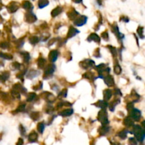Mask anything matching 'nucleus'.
<instances>
[{"mask_svg":"<svg viewBox=\"0 0 145 145\" xmlns=\"http://www.w3.org/2000/svg\"><path fill=\"white\" fill-rule=\"evenodd\" d=\"M7 46H8V44L6 43H0V47L2 48H6Z\"/></svg>","mask_w":145,"mask_h":145,"instance_id":"36","label":"nucleus"},{"mask_svg":"<svg viewBox=\"0 0 145 145\" xmlns=\"http://www.w3.org/2000/svg\"><path fill=\"white\" fill-rule=\"evenodd\" d=\"M38 139V134L35 132H33L28 135V140L30 142H34Z\"/></svg>","mask_w":145,"mask_h":145,"instance_id":"10","label":"nucleus"},{"mask_svg":"<svg viewBox=\"0 0 145 145\" xmlns=\"http://www.w3.org/2000/svg\"><path fill=\"white\" fill-rule=\"evenodd\" d=\"M35 97V93H30V94L28 95L27 100H28V102H31V101H32V100H33Z\"/></svg>","mask_w":145,"mask_h":145,"instance_id":"29","label":"nucleus"},{"mask_svg":"<svg viewBox=\"0 0 145 145\" xmlns=\"http://www.w3.org/2000/svg\"><path fill=\"white\" fill-rule=\"evenodd\" d=\"M141 117V112L140 110H137V109H132V111L131 112L130 115V117H132L133 119V120H139Z\"/></svg>","mask_w":145,"mask_h":145,"instance_id":"4","label":"nucleus"},{"mask_svg":"<svg viewBox=\"0 0 145 145\" xmlns=\"http://www.w3.org/2000/svg\"><path fill=\"white\" fill-rule=\"evenodd\" d=\"M127 134H128V130H123L118 134V136L121 139H125L127 137Z\"/></svg>","mask_w":145,"mask_h":145,"instance_id":"22","label":"nucleus"},{"mask_svg":"<svg viewBox=\"0 0 145 145\" xmlns=\"http://www.w3.org/2000/svg\"><path fill=\"white\" fill-rule=\"evenodd\" d=\"M107 103H106V101H99L98 102V107H101V108H103V109H105L106 107V106H107Z\"/></svg>","mask_w":145,"mask_h":145,"instance_id":"26","label":"nucleus"},{"mask_svg":"<svg viewBox=\"0 0 145 145\" xmlns=\"http://www.w3.org/2000/svg\"><path fill=\"white\" fill-rule=\"evenodd\" d=\"M108 115H107V113L105 110H102L100 111L98 114V120L103 125H106V124L108 123Z\"/></svg>","mask_w":145,"mask_h":145,"instance_id":"2","label":"nucleus"},{"mask_svg":"<svg viewBox=\"0 0 145 145\" xmlns=\"http://www.w3.org/2000/svg\"><path fill=\"white\" fill-rule=\"evenodd\" d=\"M143 31H144V29H143L142 27H140V28L138 29V30H137V32H138V34H139L140 36L142 38V39H143V38H144Z\"/></svg>","mask_w":145,"mask_h":145,"instance_id":"30","label":"nucleus"},{"mask_svg":"<svg viewBox=\"0 0 145 145\" xmlns=\"http://www.w3.org/2000/svg\"><path fill=\"white\" fill-rule=\"evenodd\" d=\"M124 123H125V124L126 126L130 127V126L134 125V120H133V119H132V117H127V118L125 120Z\"/></svg>","mask_w":145,"mask_h":145,"instance_id":"15","label":"nucleus"},{"mask_svg":"<svg viewBox=\"0 0 145 145\" xmlns=\"http://www.w3.org/2000/svg\"><path fill=\"white\" fill-rule=\"evenodd\" d=\"M22 6L23 7V9H25L28 11H31L33 9V4L29 1H23V2L22 3Z\"/></svg>","mask_w":145,"mask_h":145,"instance_id":"7","label":"nucleus"},{"mask_svg":"<svg viewBox=\"0 0 145 145\" xmlns=\"http://www.w3.org/2000/svg\"><path fill=\"white\" fill-rule=\"evenodd\" d=\"M1 9V6H0V9Z\"/></svg>","mask_w":145,"mask_h":145,"instance_id":"44","label":"nucleus"},{"mask_svg":"<svg viewBox=\"0 0 145 145\" xmlns=\"http://www.w3.org/2000/svg\"><path fill=\"white\" fill-rule=\"evenodd\" d=\"M57 56H58V52L57 51H52L50 53L49 55V59L50 60L51 62H55L57 58Z\"/></svg>","mask_w":145,"mask_h":145,"instance_id":"8","label":"nucleus"},{"mask_svg":"<svg viewBox=\"0 0 145 145\" xmlns=\"http://www.w3.org/2000/svg\"><path fill=\"white\" fill-rule=\"evenodd\" d=\"M72 1L74 3H77V4H79L82 1V0H72Z\"/></svg>","mask_w":145,"mask_h":145,"instance_id":"40","label":"nucleus"},{"mask_svg":"<svg viewBox=\"0 0 145 145\" xmlns=\"http://www.w3.org/2000/svg\"><path fill=\"white\" fill-rule=\"evenodd\" d=\"M44 128H45L44 123L41 122V123H39V124H38V132H39L40 133H43V132Z\"/></svg>","mask_w":145,"mask_h":145,"instance_id":"23","label":"nucleus"},{"mask_svg":"<svg viewBox=\"0 0 145 145\" xmlns=\"http://www.w3.org/2000/svg\"><path fill=\"white\" fill-rule=\"evenodd\" d=\"M8 78H9V73H4L1 74V75L0 76V79H1L3 81L7 80Z\"/></svg>","mask_w":145,"mask_h":145,"instance_id":"27","label":"nucleus"},{"mask_svg":"<svg viewBox=\"0 0 145 145\" xmlns=\"http://www.w3.org/2000/svg\"><path fill=\"white\" fill-rule=\"evenodd\" d=\"M123 20L125 21V22H128L129 21V19L128 17H123Z\"/></svg>","mask_w":145,"mask_h":145,"instance_id":"41","label":"nucleus"},{"mask_svg":"<svg viewBox=\"0 0 145 145\" xmlns=\"http://www.w3.org/2000/svg\"><path fill=\"white\" fill-rule=\"evenodd\" d=\"M79 31L77 29H76L74 27H71L69 29V33H68V38H70V37H73L74 36H75L76 34H78Z\"/></svg>","mask_w":145,"mask_h":145,"instance_id":"14","label":"nucleus"},{"mask_svg":"<svg viewBox=\"0 0 145 145\" xmlns=\"http://www.w3.org/2000/svg\"><path fill=\"white\" fill-rule=\"evenodd\" d=\"M49 4V0H38V7L43 9Z\"/></svg>","mask_w":145,"mask_h":145,"instance_id":"13","label":"nucleus"},{"mask_svg":"<svg viewBox=\"0 0 145 145\" xmlns=\"http://www.w3.org/2000/svg\"><path fill=\"white\" fill-rule=\"evenodd\" d=\"M60 95H61L62 97H66L67 96V90H62L61 93H60Z\"/></svg>","mask_w":145,"mask_h":145,"instance_id":"33","label":"nucleus"},{"mask_svg":"<svg viewBox=\"0 0 145 145\" xmlns=\"http://www.w3.org/2000/svg\"><path fill=\"white\" fill-rule=\"evenodd\" d=\"M31 117H33V118H34L35 120V119H38V113H37V112H35V113H33L32 115H31Z\"/></svg>","mask_w":145,"mask_h":145,"instance_id":"35","label":"nucleus"},{"mask_svg":"<svg viewBox=\"0 0 145 145\" xmlns=\"http://www.w3.org/2000/svg\"><path fill=\"white\" fill-rule=\"evenodd\" d=\"M86 20H87V17H85V16H81L80 17H79L77 19L76 21L74 22V23L77 25V26H82L86 23Z\"/></svg>","mask_w":145,"mask_h":145,"instance_id":"6","label":"nucleus"},{"mask_svg":"<svg viewBox=\"0 0 145 145\" xmlns=\"http://www.w3.org/2000/svg\"><path fill=\"white\" fill-rule=\"evenodd\" d=\"M115 73L116 74H120V73H121V68H120V66L119 65H116L115 66Z\"/></svg>","mask_w":145,"mask_h":145,"instance_id":"28","label":"nucleus"},{"mask_svg":"<svg viewBox=\"0 0 145 145\" xmlns=\"http://www.w3.org/2000/svg\"><path fill=\"white\" fill-rule=\"evenodd\" d=\"M108 131H109V127H108L106 126H103V127H102L99 129V133L101 135H105Z\"/></svg>","mask_w":145,"mask_h":145,"instance_id":"21","label":"nucleus"},{"mask_svg":"<svg viewBox=\"0 0 145 145\" xmlns=\"http://www.w3.org/2000/svg\"><path fill=\"white\" fill-rule=\"evenodd\" d=\"M20 132H21L22 134H24V132H25V129L23 127V126H20Z\"/></svg>","mask_w":145,"mask_h":145,"instance_id":"39","label":"nucleus"},{"mask_svg":"<svg viewBox=\"0 0 145 145\" xmlns=\"http://www.w3.org/2000/svg\"><path fill=\"white\" fill-rule=\"evenodd\" d=\"M26 21H28L29 23H33V22H35L37 20V18H36L35 14H33L32 12H28L26 14Z\"/></svg>","mask_w":145,"mask_h":145,"instance_id":"5","label":"nucleus"},{"mask_svg":"<svg viewBox=\"0 0 145 145\" xmlns=\"http://www.w3.org/2000/svg\"><path fill=\"white\" fill-rule=\"evenodd\" d=\"M112 92L111 90H106L104 91V98L106 100H108L111 98Z\"/></svg>","mask_w":145,"mask_h":145,"instance_id":"20","label":"nucleus"},{"mask_svg":"<svg viewBox=\"0 0 145 145\" xmlns=\"http://www.w3.org/2000/svg\"><path fill=\"white\" fill-rule=\"evenodd\" d=\"M45 63V59H43V58H40L39 60H38V66H39L40 68H43V66H44V65Z\"/></svg>","mask_w":145,"mask_h":145,"instance_id":"24","label":"nucleus"},{"mask_svg":"<svg viewBox=\"0 0 145 145\" xmlns=\"http://www.w3.org/2000/svg\"><path fill=\"white\" fill-rule=\"evenodd\" d=\"M89 41H94L95 42H99L100 41V38L99 36L96 34H92L90 35V36L89 37Z\"/></svg>","mask_w":145,"mask_h":145,"instance_id":"17","label":"nucleus"},{"mask_svg":"<svg viewBox=\"0 0 145 145\" xmlns=\"http://www.w3.org/2000/svg\"><path fill=\"white\" fill-rule=\"evenodd\" d=\"M23 145V141L22 139H18V142H17L16 145Z\"/></svg>","mask_w":145,"mask_h":145,"instance_id":"37","label":"nucleus"},{"mask_svg":"<svg viewBox=\"0 0 145 145\" xmlns=\"http://www.w3.org/2000/svg\"><path fill=\"white\" fill-rule=\"evenodd\" d=\"M129 142L131 145H137V142L134 138H129Z\"/></svg>","mask_w":145,"mask_h":145,"instance_id":"32","label":"nucleus"},{"mask_svg":"<svg viewBox=\"0 0 145 145\" xmlns=\"http://www.w3.org/2000/svg\"><path fill=\"white\" fill-rule=\"evenodd\" d=\"M55 66L54 65H49L45 71V74L47 75V76H49V75H51L53 73L54 70H55Z\"/></svg>","mask_w":145,"mask_h":145,"instance_id":"16","label":"nucleus"},{"mask_svg":"<svg viewBox=\"0 0 145 145\" xmlns=\"http://www.w3.org/2000/svg\"><path fill=\"white\" fill-rule=\"evenodd\" d=\"M62 9L61 6H57L55 9L52 10L51 14H52V16L53 17H57V15H59V14L62 12Z\"/></svg>","mask_w":145,"mask_h":145,"instance_id":"12","label":"nucleus"},{"mask_svg":"<svg viewBox=\"0 0 145 145\" xmlns=\"http://www.w3.org/2000/svg\"><path fill=\"white\" fill-rule=\"evenodd\" d=\"M72 113L73 110L72 109H67V110H65L64 111L62 112L60 115H62V116H69V115H71Z\"/></svg>","mask_w":145,"mask_h":145,"instance_id":"19","label":"nucleus"},{"mask_svg":"<svg viewBox=\"0 0 145 145\" xmlns=\"http://www.w3.org/2000/svg\"><path fill=\"white\" fill-rule=\"evenodd\" d=\"M38 37H35V36H33V37H32L31 39H30V42L31 43H33V44H35V43H36L37 42H38Z\"/></svg>","mask_w":145,"mask_h":145,"instance_id":"31","label":"nucleus"},{"mask_svg":"<svg viewBox=\"0 0 145 145\" xmlns=\"http://www.w3.org/2000/svg\"><path fill=\"white\" fill-rule=\"evenodd\" d=\"M133 132L137 139L140 142H142L145 139V130L139 125H135L133 129Z\"/></svg>","mask_w":145,"mask_h":145,"instance_id":"1","label":"nucleus"},{"mask_svg":"<svg viewBox=\"0 0 145 145\" xmlns=\"http://www.w3.org/2000/svg\"><path fill=\"white\" fill-rule=\"evenodd\" d=\"M105 83H106L107 85L111 86V85H113V84H114V80H113L112 76H106L105 78Z\"/></svg>","mask_w":145,"mask_h":145,"instance_id":"11","label":"nucleus"},{"mask_svg":"<svg viewBox=\"0 0 145 145\" xmlns=\"http://www.w3.org/2000/svg\"><path fill=\"white\" fill-rule=\"evenodd\" d=\"M120 145L119 144H115V145Z\"/></svg>","mask_w":145,"mask_h":145,"instance_id":"43","label":"nucleus"},{"mask_svg":"<svg viewBox=\"0 0 145 145\" xmlns=\"http://www.w3.org/2000/svg\"><path fill=\"white\" fill-rule=\"evenodd\" d=\"M7 8H8V11L10 13H14V12H16L18 9L19 8V4L15 1H12L9 4Z\"/></svg>","mask_w":145,"mask_h":145,"instance_id":"3","label":"nucleus"},{"mask_svg":"<svg viewBox=\"0 0 145 145\" xmlns=\"http://www.w3.org/2000/svg\"><path fill=\"white\" fill-rule=\"evenodd\" d=\"M0 57L4 58V59H8V60H9V59H11V58H12V56H11V55L6 54V53H1V52H0Z\"/></svg>","mask_w":145,"mask_h":145,"instance_id":"25","label":"nucleus"},{"mask_svg":"<svg viewBox=\"0 0 145 145\" xmlns=\"http://www.w3.org/2000/svg\"><path fill=\"white\" fill-rule=\"evenodd\" d=\"M81 63H83L82 68H88L89 67L93 66L94 64V62L93 61H91V60H86V61H83Z\"/></svg>","mask_w":145,"mask_h":145,"instance_id":"9","label":"nucleus"},{"mask_svg":"<svg viewBox=\"0 0 145 145\" xmlns=\"http://www.w3.org/2000/svg\"><path fill=\"white\" fill-rule=\"evenodd\" d=\"M77 15H79V13L77 11H75L74 9H73L72 11L68 13V16L71 19H74L77 18Z\"/></svg>","mask_w":145,"mask_h":145,"instance_id":"18","label":"nucleus"},{"mask_svg":"<svg viewBox=\"0 0 145 145\" xmlns=\"http://www.w3.org/2000/svg\"><path fill=\"white\" fill-rule=\"evenodd\" d=\"M97 3H98L99 5H101V4H102V1H101V0H97Z\"/></svg>","mask_w":145,"mask_h":145,"instance_id":"42","label":"nucleus"},{"mask_svg":"<svg viewBox=\"0 0 145 145\" xmlns=\"http://www.w3.org/2000/svg\"><path fill=\"white\" fill-rule=\"evenodd\" d=\"M25 104H21L20 106H19V107H18V111H23L24 110V109H25Z\"/></svg>","mask_w":145,"mask_h":145,"instance_id":"34","label":"nucleus"},{"mask_svg":"<svg viewBox=\"0 0 145 145\" xmlns=\"http://www.w3.org/2000/svg\"><path fill=\"white\" fill-rule=\"evenodd\" d=\"M102 37H103L105 39H106H106L108 38V33L107 32H104L103 34H102Z\"/></svg>","mask_w":145,"mask_h":145,"instance_id":"38","label":"nucleus"}]
</instances>
